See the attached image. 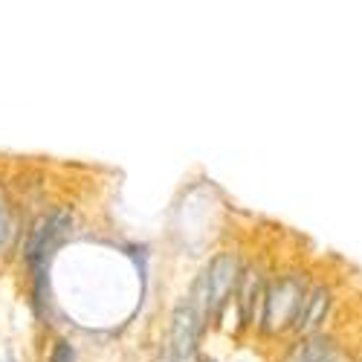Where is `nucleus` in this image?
Listing matches in <instances>:
<instances>
[{
	"label": "nucleus",
	"instance_id": "nucleus-3",
	"mask_svg": "<svg viewBox=\"0 0 362 362\" xmlns=\"http://www.w3.org/2000/svg\"><path fill=\"white\" fill-rule=\"evenodd\" d=\"M334 359V345H330L325 337H313L308 345H301L296 362H330Z\"/></svg>",
	"mask_w": 362,
	"mask_h": 362
},
{
	"label": "nucleus",
	"instance_id": "nucleus-2",
	"mask_svg": "<svg viewBox=\"0 0 362 362\" xmlns=\"http://www.w3.org/2000/svg\"><path fill=\"white\" fill-rule=\"evenodd\" d=\"M194 337H197V313L192 305H186L174 316V356H177V362H186L192 356Z\"/></svg>",
	"mask_w": 362,
	"mask_h": 362
},
{
	"label": "nucleus",
	"instance_id": "nucleus-4",
	"mask_svg": "<svg viewBox=\"0 0 362 362\" xmlns=\"http://www.w3.org/2000/svg\"><path fill=\"white\" fill-rule=\"evenodd\" d=\"M49 362H73V348L67 342H58L52 356H49Z\"/></svg>",
	"mask_w": 362,
	"mask_h": 362
},
{
	"label": "nucleus",
	"instance_id": "nucleus-1",
	"mask_svg": "<svg viewBox=\"0 0 362 362\" xmlns=\"http://www.w3.org/2000/svg\"><path fill=\"white\" fill-rule=\"evenodd\" d=\"M67 229H70V218H67V215H55V218H49V221H41L38 229L33 232V240H29L26 258L41 267V261H44L58 244H62V238L67 235Z\"/></svg>",
	"mask_w": 362,
	"mask_h": 362
}]
</instances>
